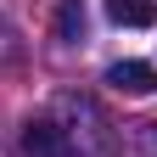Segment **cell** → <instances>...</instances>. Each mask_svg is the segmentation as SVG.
<instances>
[{"mask_svg": "<svg viewBox=\"0 0 157 157\" xmlns=\"http://www.w3.org/2000/svg\"><path fill=\"white\" fill-rule=\"evenodd\" d=\"M107 84L118 95H151L157 90V67L151 62H112L107 67Z\"/></svg>", "mask_w": 157, "mask_h": 157, "instance_id": "obj_2", "label": "cell"}, {"mask_svg": "<svg viewBox=\"0 0 157 157\" xmlns=\"http://www.w3.org/2000/svg\"><path fill=\"white\" fill-rule=\"evenodd\" d=\"M107 17L118 28H151L157 23V0H107Z\"/></svg>", "mask_w": 157, "mask_h": 157, "instance_id": "obj_3", "label": "cell"}, {"mask_svg": "<svg viewBox=\"0 0 157 157\" xmlns=\"http://www.w3.org/2000/svg\"><path fill=\"white\" fill-rule=\"evenodd\" d=\"M84 28H90L84 0H62V6H56V34L62 39H84Z\"/></svg>", "mask_w": 157, "mask_h": 157, "instance_id": "obj_4", "label": "cell"}, {"mask_svg": "<svg viewBox=\"0 0 157 157\" xmlns=\"http://www.w3.org/2000/svg\"><path fill=\"white\" fill-rule=\"evenodd\" d=\"M23 151L28 157H73V135L62 124H51V118H34L23 129Z\"/></svg>", "mask_w": 157, "mask_h": 157, "instance_id": "obj_1", "label": "cell"}]
</instances>
